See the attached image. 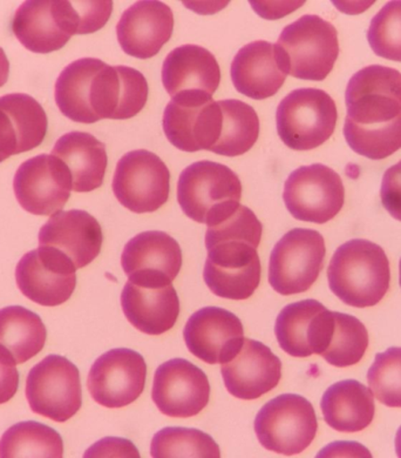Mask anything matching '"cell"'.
<instances>
[{
  "instance_id": "6da1fadb",
  "label": "cell",
  "mask_w": 401,
  "mask_h": 458,
  "mask_svg": "<svg viewBox=\"0 0 401 458\" xmlns=\"http://www.w3.org/2000/svg\"><path fill=\"white\" fill-rule=\"evenodd\" d=\"M328 280L333 294L347 305L373 307L388 291L389 261L377 243L363 239L350 240L333 254Z\"/></svg>"
},
{
  "instance_id": "7a4b0ae2",
  "label": "cell",
  "mask_w": 401,
  "mask_h": 458,
  "mask_svg": "<svg viewBox=\"0 0 401 458\" xmlns=\"http://www.w3.org/2000/svg\"><path fill=\"white\" fill-rule=\"evenodd\" d=\"M241 198V180L222 164L197 161L180 175V208L191 220L208 227L228 219L239 208Z\"/></svg>"
},
{
  "instance_id": "3957f363",
  "label": "cell",
  "mask_w": 401,
  "mask_h": 458,
  "mask_svg": "<svg viewBox=\"0 0 401 458\" xmlns=\"http://www.w3.org/2000/svg\"><path fill=\"white\" fill-rule=\"evenodd\" d=\"M276 48L288 74L302 81H322L338 59V33L331 22L306 14L286 26Z\"/></svg>"
},
{
  "instance_id": "277c9868",
  "label": "cell",
  "mask_w": 401,
  "mask_h": 458,
  "mask_svg": "<svg viewBox=\"0 0 401 458\" xmlns=\"http://www.w3.org/2000/svg\"><path fill=\"white\" fill-rule=\"evenodd\" d=\"M337 119L335 100L323 89H297L277 107V132L288 148L310 151L331 138Z\"/></svg>"
},
{
  "instance_id": "5b68a950",
  "label": "cell",
  "mask_w": 401,
  "mask_h": 458,
  "mask_svg": "<svg viewBox=\"0 0 401 458\" xmlns=\"http://www.w3.org/2000/svg\"><path fill=\"white\" fill-rule=\"evenodd\" d=\"M317 430L313 404L296 394H283L269 401L255 419V433L261 445L284 456L305 452L316 437Z\"/></svg>"
},
{
  "instance_id": "8992f818",
  "label": "cell",
  "mask_w": 401,
  "mask_h": 458,
  "mask_svg": "<svg viewBox=\"0 0 401 458\" xmlns=\"http://www.w3.org/2000/svg\"><path fill=\"white\" fill-rule=\"evenodd\" d=\"M325 254L321 233L307 228L291 229L270 255V286L280 295L309 291L323 269Z\"/></svg>"
},
{
  "instance_id": "52a82bcc",
  "label": "cell",
  "mask_w": 401,
  "mask_h": 458,
  "mask_svg": "<svg viewBox=\"0 0 401 458\" xmlns=\"http://www.w3.org/2000/svg\"><path fill=\"white\" fill-rule=\"evenodd\" d=\"M25 394L35 414L66 422L82 405L80 374L66 358L48 355L29 370Z\"/></svg>"
},
{
  "instance_id": "ba28073f",
  "label": "cell",
  "mask_w": 401,
  "mask_h": 458,
  "mask_svg": "<svg viewBox=\"0 0 401 458\" xmlns=\"http://www.w3.org/2000/svg\"><path fill=\"white\" fill-rule=\"evenodd\" d=\"M163 123L168 140L180 151H211L219 141L222 110L207 93L185 92L171 98Z\"/></svg>"
},
{
  "instance_id": "9c48e42d",
  "label": "cell",
  "mask_w": 401,
  "mask_h": 458,
  "mask_svg": "<svg viewBox=\"0 0 401 458\" xmlns=\"http://www.w3.org/2000/svg\"><path fill=\"white\" fill-rule=\"evenodd\" d=\"M170 191V170L156 154L137 149L125 154L116 164L114 195L130 212H155L166 204Z\"/></svg>"
},
{
  "instance_id": "30bf717a",
  "label": "cell",
  "mask_w": 401,
  "mask_h": 458,
  "mask_svg": "<svg viewBox=\"0 0 401 458\" xmlns=\"http://www.w3.org/2000/svg\"><path fill=\"white\" fill-rule=\"evenodd\" d=\"M283 199L295 219L326 224L343 208L345 189L342 178L325 165L299 167L284 183Z\"/></svg>"
},
{
  "instance_id": "8fae6325",
  "label": "cell",
  "mask_w": 401,
  "mask_h": 458,
  "mask_svg": "<svg viewBox=\"0 0 401 458\" xmlns=\"http://www.w3.org/2000/svg\"><path fill=\"white\" fill-rule=\"evenodd\" d=\"M347 119L358 125H382L401 116V73L392 67L371 65L348 81Z\"/></svg>"
},
{
  "instance_id": "7c38bea8",
  "label": "cell",
  "mask_w": 401,
  "mask_h": 458,
  "mask_svg": "<svg viewBox=\"0 0 401 458\" xmlns=\"http://www.w3.org/2000/svg\"><path fill=\"white\" fill-rule=\"evenodd\" d=\"M76 270L73 262L62 251L40 246L18 262L17 286L37 305L60 306L69 301L76 289Z\"/></svg>"
},
{
  "instance_id": "4fadbf2b",
  "label": "cell",
  "mask_w": 401,
  "mask_h": 458,
  "mask_svg": "<svg viewBox=\"0 0 401 458\" xmlns=\"http://www.w3.org/2000/svg\"><path fill=\"white\" fill-rule=\"evenodd\" d=\"M13 190L22 208L33 216H54L71 197L72 176L59 157L40 154L18 168Z\"/></svg>"
},
{
  "instance_id": "5bb4252c",
  "label": "cell",
  "mask_w": 401,
  "mask_h": 458,
  "mask_svg": "<svg viewBox=\"0 0 401 458\" xmlns=\"http://www.w3.org/2000/svg\"><path fill=\"white\" fill-rule=\"evenodd\" d=\"M146 377L144 356L132 349H112L93 363L88 386L96 403L111 409L123 408L144 393Z\"/></svg>"
},
{
  "instance_id": "9a60e30c",
  "label": "cell",
  "mask_w": 401,
  "mask_h": 458,
  "mask_svg": "<svg viewBox=\"0 0 401 458\" xmlns=\"http://www.w3.org/2000/svg\"><path fill=\"white\" fill-rule=\"evenodd\" d=\"M152 397L163 415L188 419L200 414L211 399L207 375L195 364L174 359L157 368Z\"/></svg>"
},
{
  "instance_id": "2e32d148",
  "label": "cell",
  "mask_w": 401,
  "mask_h": 458,
  "mask_svg": "<svg viewBox=\"0 0 401 458\" xmlns=\"http://www.w3.org/2000/svg\"><path fill=\"white\" fill-rule=\"evenodd\" d=\"M121 266L130 283L142 286H167L181 270V247L167 233H140L123 249Z\"/></svg>"
},
{
  "instance_id": "e0dca14e",
  "label": "cell",
  "mask_w": 401,
  "mask_h": 458,
  "mask_svg": "<svg viewBox=\"0 0 401 458\" xmlns=\"http://www.w3.org/2000/svg\"><path fill=\"white\" fill-rule=\"evenodd\" d=\"M183 337L191 354L201 361L222 364L234 359L242 348L245 328L231 311L205 307L191 315Z\"/></svg>"
},
{
  "instance_id": "ac0fdd59",
  "label": "cell",
  "mask_w": 401,
  "mask_h": 458,
  "mask_svg": "<svg viewBox=\"0 0 401 458\" xmlns=\"http://www.w3.org/2000/svg\"><path fill=\"white\" fill-rule=\"evenodd\" d=\"M148 93L147 79L140 71L129 66H110L104 63L93 81V114L96 122L133 118L144 110Z\"/></svg>"
},
{
  "instance_id": "d6986e66",
  "label": "cell",
  "mask_w": 401,
  "mask_h": 458,
  "mask_svg": "<svg viewBox=\"0 0 401 458\" xmlns=\"http://www.w3.org/2000/svg\"><path fill=\"white\" fill-rule=\"evenodd\" d=\"M228 392L239 400H257L275 389L282 378V362L267 345L245 339L230 361L222 363Z\"/></svg>"
},
{
  "instance_id": "ffe728a7",
  "label": "cell",
  "mask_w": 401,
  "mask_h": 458,
  "mask_svg": "<svg viewBox=\"0 0 401 458\" xmlns=\"http://www.w3.org/2000/svg\"><path fill=\"white\" fill-rule=\"evenodd\" d=\"M174 14L167 4L145 0L133 4L116 25L120 47L138 59L153 58L170 41Z\"/></svg>"
},
{
  "instance_id": "44dd1931",
  "label": "cell",
  "mask_w": 401,
  "mask_h": 458,
  "mask_svg": "<svg viewBox=\"0 0 401 458\" xmlns=\"http://www.w3.org/2000/svg\"><path fill=\"white\" fill-rule=\"evenodd\" d=\"M103 242L100 224L91 214L80 209L60 210L39 232V246L62 251L77 269L84 268L96 260Z\"/></svg>"
},
{
  "instance_id": "7402d4cb",
  "label": "cell",
  "mask_w": 401,
  "mask_h": 458,
  "mask_svg": "<svg viewBox=\"0 0 401 458\" xmlns=\"http://www.w3.org/2000/svg\"><path fill=\"white\" fill-rule=\"evenodd\" d=\"M230 74L235 89L255 100L275 96L288 77L276 45L265 40L243 47L232 60Z\"/></svg>"
},
{
  "instance_id": "603a6c76",
  "label": "cell",
  "mask_w": 401,
  "mask_h": 458,
  "mask_svg": "<svg viewBox=\"0 0 401 458\" xmlns=\"http://www.w3.org/2000/svg\"><path fill=\"white\" fill-rule=\"evenodd\" d=\"M13 31L22 47L35 54H51L65 47L72 33L62 0H29L14 14Z\"/></svg>"
},
{
  "instance_id": "cb8c5ba5",
  "label": "cell",
  "mask_w": 401,
  "mask_h": 458,
  "mask_svg": "<svg viewBox=\"0 0 401 458\" xmlns=\"http://www.w3.org/2000/svg\"><path fill=\"white\" fill-rule=\"evenodd\" d=\"M121 307L129 324L148 335H161L175 326L180 315L178 293L171 284L142 286L126 284Z\"/></svg>"
},
{
  "instance_id": "d4e9b609",
  "label": "cell",
  "mask_w": 401,
  "mask_h": 458,
  "mask_svg": "<svg viewBox=\"0 0 401 458\" xmlns=\"http://www.w3.org/2000/svg\"><path fill=\"white\" fill-rule=\"evenodd\" d=\"M163 82L171 98L185 92L213 96L221 82L220 65L207 48L182 45L164 59Z\"/></svg>"
},
{
  "instance_id": "484cf974",
  "label": "cell",
  "mask_w": 401,
  "mask_h": 458,
  "mask_svg": "<svg viewBox=\"0 0 401 458\" xmlns=\"http://www.w3.org/2000/svg\"><path fill=\"white\" fill-rule=\"evenodd\" d=\"M52 156L59 157L72 176V190L88 193L103 185L108 157L104 142L86 132L66 133L55 142Z\"/></svg>"
},
{
  "instance_id": "4316f807",
  "label": "cell",
  "mask_w": 401,
  "mask_h": 458,
  "mask_svg": "<svg viewBox=\"0 0 401 458\" xmlns=\"http://www.w3.org/2000/svg\"><path fill=\"white\" fill-rule=\"evenodd\" d=\"M325 422L339 433H358L369 427L376 414L373 394L363 383H335L321 402Z\"/></svg>"
},
{
  "instance_id": "83f0119b",
  "label": "cell",
  "mask_w": 401,
  "mask_h": 458,
  "mask_svg": "<svg viewBox=\"0 0 401 458\" xmlns=\"http://www.w3.org/2000/svg\"><path fill=\"white\" fill-rule=\"evenodd\" d=\"M325 310L316 300H303L284 307L275 325L280 347L294 358L313 355Z\"/></svg>"
},
{
  "instance_id": "f1b7e54d",
  "label": "cell",
  "mask_w": 401,
  "mask_h": 458,
  "mask_svg": "<svg viewBox=\"0 0 401 458\" xmlns=\"http://www.w3.org/2000/svg\"><path fill=\"white\" fill-rule=\"evenodd\" d=\"M103 60L82 58L71 63L55 81V103L60 112L72 122L95 123L91 107L93 81Z\"/></svg>"
},
{
  "instance_id": "f546056e",
  "label": "cell",
  "mask_w": 401,
  "mask_h": 458,
  "mask_svg": "<svg viewBox=\"0 0 401 458\" xmlns=\"http://www.w3.org/2000/svg\"><path fill=\"white\" fill-rule=\"evenodd\" d=\"M46 337V327L39 315L21 306L0 310V344L10 352L17 364L38 355Z\"/></svg>"
},
{
  "instance_id": "4dcf8cb0",
  "label": "cell",
  "mask_w": 401,
  "mask_h": 458,
  "mask_svg": "<svg viewBox=\"0 0 401 458\" xmlns=\"http://www.w3.org/2000/svg\"><path fill=\"white\" fill-rule=\"evenodd\" d=\"M222 125L219 141L211 152L224 157L242 156L256 144L260 135V119L250 105L241 100L219 101Z\"/></svg>"
},
{
  "instance_id": "1f68e13d",
  "label": "cell",
  "mask_w": 401,
  "mask_h": 458,
  "mask_svg": "<svg viewBox=\"0 0 401 458\" xmlns=\"http://www.w3.org/2000/svg\"><path fill=\"white\" fill-rule=\"evenodd\" d=\"M63 455V443L58 431L35 420L14 424L0 439L2 458H60Z\"/></svg>"
},
{
  "instance_id": "d6a6232c",
  "label": "cell",
  "mask_w": 401,
  "mask_h": 458,
  "mask_svg": "<svg viewBox=\"0 0 401 458\" xmlns=\"http://www.w3.org/2000/svg\"><path fill=\"white\" fill-rule=\"evenodd\" d=\"M369 347L365 326L352 315L333 311V328L322 358L333 367L347 368L362 361Z\"/></svg>"
},
{
  "instance_id": "836d02e7",
  "label": "cell",
  "mask_w": 401,
  "mask_h": 458,
  "mask_svg": "<svg viewBox=\"0 0 401 458\" xmlns=\"http://www.w3.org/2000/svg\"><path fill=\"white\" fill-rule=\"evenodd\" d=\"M152 457L220 458L221 450L213 437L189 428L168 427L153 437Z\"/></svg>"
},
{
  "instance_id": "e575fe53",
  "label": "cell",
  "mask_w": 401,
  "mask_h": 458,
  "mask_svg": "<svg viewBox=\"0 0 401 458\" xmlns=\"http://www.w3.org/2000/svg\"><path fill=\"white\" fill-rule=\"evenodd\" d=\"M344 137L351 149L371 160L385 159L401 148V116L382 125H358L345 119Z\"/></svg>"
},
{
  "instance_id": "d590c367",
  "label": "cell",
  "mask_w": 401,
  "mask_h": 458,
  "mask_svg": "<svg viewBox=\"0 0 401 458\" xmlns=\"http://www.w3.org/2000/svg\"><path fill=\"white\" fill-rule=\"evenodd\" d=\"M367 382L380 403L401 408V347L377 354L367 373Z\"/></svg>"
},
{
  "instance_id": "8d00e7d4",
  "label": "cell",
  "mask_w": 401,
  "mask_h": 458,
  "mask_svg": "<svg viewBox=\"0 0 401 458\" xmlns=\"http://www.w3.org/2000/svg\"><path fill=\"white\" fill-rule=\"evenodd\" d=\"M367 40L380 57L401 62V0L386 4L373 17Z\"/></svg>"
},
{
  "instance_id": "74e56055",
  "label": "cell",
  "mask_w": 401,
  "mask_h": 458,
  "mask_svg": "<svg viewBox=\"0 0 401 458\" xmlns=\"http://www.w3.org/2000/svg\"><path fill=\"white\" fill-rule=\"evenodd\" d=\"M380 198L382 206L391 216L401 221V160L382 176Z\"/></svg>"
},
{
  "instance_id": "f35d334b",
  "label": "cell",
  "mask_w": 401,
  "mask_h": 458,
  "mask_svg": "<svg viewBox=\"0 0 401 458\" xmlns=\"http://www.w3.org/2000/svg\"><path fill=\"white\" fill-rule=\"evenodd\" d=\"M16 360L0 344V404L6 403L16 395L20 386V373Z\"/></svg>"
},
{
  "instance_id": "ab89813d",
  "label": "cell",
  "mask_w": 401,
  "mask_h": 458,
  "mask_svg": "<svg viewBox=\"0 0 401 458\" xmlns=\"http://www.w3.org/2000/svg\"><path fill=\"white\" fill-rule=\"evenodd\" d=\"M21 153L20 137L9 112L0 103V164Z\"/></svg>"
},
{
  "instance_id": "60d3db41",
  "label": "cell",
  "mask_w": 401,
  "mask_h": 458,
  "mask_svg": "<svg viewBox=\"0 0 401 458\" xmlns=\"http://www.w3.org/2000/svg\"><path fill=\"white\" fill-rule=\"evenodd\" d=\"M85 457H140L132 442L122 438L108 437L96 443L86 452Z\"/></svg>"
},
{
  "instance_id": "b9f144b4",
  "label": "cell",
  "mask_w": 401,
  "mask_h": 458,
  "mask_svg": "<svg viewBox=\"0 0 401 458\" xmlns=\"http://www.w3.org/2000/svg\"><path fill=\"white\" fill-rule=\"evenodd\" d=\"M251 6L261 17L268 18V20H276L287 16L291 11L302 6L305 2H290V3H265V2H250Z\"/></svg>"
},
{
  "instance_id": "7bdbcfd3",
  "label": "cell",
  "mask_w": 401,
  "mask_h": 458,
  "mask_svg": "<svg viewBox=\"0 0 401 458\" xmlns=\"http://www.w3.org/2000/svg\"><path fill=\"white\" fill-rule=\"evenodd\" d=\"M10 74V63L5 52L0 47V88L6 84Z\"/></svg>"
},
{
  "instance_id": "ee69618b",
  "label": "cell",
  "mask_w": 401,
  "mask_h": 458,
  "mask_svg": "<svg viewBox=\"0 0 401 458\" xmlns=\"http://www.w3.org/2000/svg\"><path fill=\"white\" fill-rule=\"evenodd\" d=\"M395 445L397 455L401 458V427L399 428L398 433H397Z\"/></svg>"
},
{
  "instance_id": "f6af8a7d",
  "label": "cell",
  "mask_w": 401,
  "mask_h": 458,
  "mask_svg": "<svg viewBox=\"0 0 401 458\" xmlns=\"http://www.w3.org/2000/svg\"><path fill=\"white\" fill-rule=\"evenodd\" d=\"M399 267H400V287H401V259H400V265H399Z\"/></svg>"
}]
</instances>
